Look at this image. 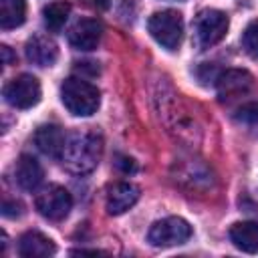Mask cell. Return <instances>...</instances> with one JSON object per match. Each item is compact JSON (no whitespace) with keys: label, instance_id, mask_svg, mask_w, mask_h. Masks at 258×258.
I'll return each mask as SVG.
<instances>
[{"label":"cell","instance_id":"4fadbf2b","mask_svg":"<svg viewBox=\"0 0 258 258\" xmlns=\"http://www.w3.org/2000/svg\"><path fill=\"white\" fill-rule=\"evenodd\" d=\"M64 133L58 125H40L34 133V143L36 147L50 157H60L62 149H64Z\"/></svg>","mask_w":258,"mask_h":258},{"label":"cell","instance_id":"5bb4252c","mask_svg":"<svg viewBox=\"0 0 258 258\" xmlns=\"http://www.w3.org/2000/svg\"><path fill=\"white\" fill-rule=\"evenodd\" d=\"M14 177L22 189L32 191L42 181V167L32 155H20V159L16 161V167H14Z\"/></svg>","mask_w":258,"mask_h":258},{"label":"cell","instance_id":"277c9868","mask_svg":"<svg viewBox=\"0 0 258 258\" xmlns=\"http://www.w3.org/2000/svg\"><path fill=\"white\" fill-rule=\"evenodd\" d=\"M189 236H191V226L183 218H177V216H169V218L155 222L147 232L149 244L157 246V248L179 246V244L187 242Z\"/></svg>","mask_w":258,"mask_h":258},{"label":"cell","instance_id":"7a4b0ae2","mask_svg":"<svg viewBox=\"0 0 258 258\" xmlns=\"http://www.w3.org/2000/svg\"><path fill=\"white\" fill-rule=\"evenodd\" d=\"M60 101L69 109V113L77 117H89L99 109L101 93L89 81L79 77H69L60 85Z\"/></svg>","mask_w":258,"mask_h":258},{"label":"cell","instance_id":"ac0fdd59","mask_svg":"<svg viewBox=\"0 0 258 258\" xmlns=\"http://www.w3.org/2000/svg\"><path fill=\"white\" fill-rule=\"evenodd\" d=\"M234 121L246 127H258V101L240 105L234 113Z\"/></svg>","mask_w":258,"mask_h":258},{"label":"cell","instance_id":"2e32d148","mask_svg":"<svg viewBox=\"0 0 258 258\" xmlns=\"http://www.w3.org/2000/svg\"><path fill=\"white\" fill-rule=\"evenodd\" d=\"M26 18V0H0V26L16 28Z\"/></svg>","mask_w":258,"mask_h":258},{"label":"cell","instance_id":"5b68a950","mask_svg":"<svg viewBox=\"0 0 258 258\" xmlns=\"http://www.w3.org/2000/svg\"><path fill=\"white\" fill-rule=\"evenodd\" d=\"M34 206H36L38 214L44 216L46 220L58 222V220H64L69 216V212L73 208V198L62 185L50 183L36 194Z\"/></svg>","mask_w":258,"mask_h":258},{"label":"cell","instance_id":"e0dca14e","mask_svg":"<svg viewBox=\"0 0 258 258\" xmlns=\"http://www.w3.org/2000/svg\"><path fill=\"white\" fill-rule=\"evenodd\" d=\"M69 14H71V4L69 2H52V4L44 6V10H42L44 24L52 32H56V30H60L64 26Z\"/></svg>","mask_w":258,"mask_h":258},{"label":"cell","instance_id":"603a6c76","mask_svg":"<svg viewBox=\"0 0 258 258\" xmlns=\"http://www.w3.org/2000/svg\"><path fill=\"white\" fill-rule=\"evenodd\" d=\"M0 50H2V54H4V64H10V60H12V54H10V48H8V46H2Z\"/></svg>","mask_w":258,"mask_h":258},{"label":"cell","instance_id":"8992f818","mask_svg":"<svg viewBox=\"0 0 258 258\" xmlns=\"http://www.w3.org/2000/svg\"><path fill=\"white\" fill-rule=\"evenodd\" d=\"M4 99L14 109H30L40 101V83L32 75H20L4 87Z\"/></svg>","mask_w":258,"mask_h":258},{"label":"cell","instance_id":"44dd1931","mask_svg":"<svg viewBox=\"0 0 258 258\" xmlns=\"http://www.w3.org/2000/svg\"><path fill=\"white\" fill-rule=\"evenodd\" d=\"M117 167H119L123 173H133V171L137 169L135 161H133V159H129V157H119V161H117Z\"/></svg>","mask_w":258,"mask_h":258},{"label":"cell","instance_id":"d6986e66","mask_svg":"<svg viewBox=\"0 0 258 258\" xmlns=\"http://www.w3.org/2000/svg\"><path fill=\"white\" fill-rule=\"evenodd\" d=\"M242 46L250 56L258 58V20H252L246 26L244 36H242Z\"/></svg>","mask_w":258,"mask_h":258},{"label":"cell","instance_id":"3957f363","mask_svg":"<svg viewBox=\"0 0 258 258\" xmlns=\"http://www.w3.org/2000/svg\"><path fill=\"white\" fill-rule=\"evenodd\" d=\"M147 28L151 36L167 50H177L183 38V18L175 10H161L149 16Z\"/></svg>","mask_w":258,"mask_h":258},{"label":"cell","instance_id":"9a60e30c","mask_svg":"<svg viewBox=\"0 0 258 258\" xmlns=\"http://www.w3.org/2000/svg\"><path fill=\"white\" fill-rule=\"evenodd\" d=\"M230 240L242 252H258V224L256 222H236L230 228Z\"/></svg>","mask_w":258,"mask_h":258},{"label":"cell","instance_id":"30bf717a","mask_svg":"<svg viewBox=\"0 0 258 258\" xmlns=\"http://www.w3.org/2000/svg\"><path fill=\"white\" fill-rule=\"evenodd\" d=\"M137 200H139V187L133 183H127V181H119L107 189L105 206H107L109 214L119 216V214L127 212Z\"/></svg>","mask_w":258,"mask_h":258},{"label":"cell","instance_id":"6da1fadb","mask_svg":"<svg viewBox=\"0 0 258 258\" xmlns=\"http://www.w3.org/2000/svg\"><path fill=\"white\" fill-rule=\"evenodd\" d=\"M101 155H103V139L97 133L77 131L67 137L64 149L60 153V161L69 171L83 175L99 165Z\"/></svg>","mask_w":258,"mask_h":258},{"label":"cell","instance_id":"ffe728a7","mask_svg":"<svg viewBox=\"0 0 258 258\" xmlns=\"http://www.w3.org/2000/svg\"><path fill=\"white\" fill-rule=\"evenodd\" d=\"M2 214L6 216V218H14V216H20L22 214V204L20 202H4V206H2Z\"/></svg>","mask_w":258,"mask_h":258},{"label":"cell","instance_id":"8fae6325","mask_svg":"<svg viewBox=\"0 0 258 258\" xmlns=\"http://www.w3.org/2000/svg\"><path fill=\"white\" fill-rule=\"evenodd\" d=\"M26 58L38 67H50L58 58L56 42L50 36L36 34L26 42Z\"/></svg>","mask_w":258,"mask_h":258},{"label":"cell","instance_id":"7c38bea8","mask_svg":"<svg viewBox=\"0 0 258 258\" xmlns=\"http://www.w3.org/2000/svg\"><path fill=\"white\" fill-rule=\"evenodd\" d=\"M56 252L54 242L40 232H26L18 240V254L24 258H46Z\"/></svg>","mask_w":258,"mask_h":258},{"label":"cell","instance_id":"7402d4cb","mask_svg":"<svg viewBox=\"0 0 258 258\" xmlns=\"http://www.w3.org/2000/svg\"><path fill=\"white\" fill-rule=\"evenodd\" d=\"M85 4H89L91 8H95V10H105L107 6H109V0H83Z\"/></svg>","mask_w":258,"mask_h":258},{"label":"cell","instance_id":"9c48e42d","mask_svg":"<svg viewBox=\"0 0 258 258\" xmlns=\"http://www.w3.org/2000/svg\"><path fill=\"white\" fill-rule=\"evenodd\" d=\"M101 34H103V26H101L99 20H95V18H83V20H79L71 28L69 42L77 50H93L101 42Z\"/></svg>","mask_w":258,"mask_h":258},{"label":"cell","instance_id":"ba28073f","mask_svg":"<svg viewBox=\"0 0 258 258\" xmlns=\"http://www.w3.org/2000/svg\"><path fill=\"white\" fill-rule=\"evenodd\" d=\"M216 89L220 101H232L246 95L252 89V75L242 69H228L222 71L216 79Z\"/></svg>","mask_w":258,"mask_h":258},{"label":"cell","instance_id":"52a82bcc","mask_svg":"<svg viewBox=\"0 0 258 258\" xmlns=\"http://www.w3.org/2000/svg\"><path fill=\"white\" fill-rule=\"evenodd\" d=\"M228 32V16L222 10H204L196 20V36L200 46H214Z\"/></svg>","mask_w":258,"mask_h":258}]
</instances>
